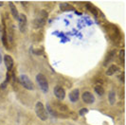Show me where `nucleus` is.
Returning a JSON list of instances; mask_svg holds the SVG:
<instances>
[{"label":"nucleus","mask_w":126,"mask_h":125,"mask_svg":"<svg viewBox=\"0 0 126 125\" xmlns=\"http://www.w3.org/2000/svg\"><path fill=\"white\" fill-rule=\"evenodd\" d=\"M4 62H5V65H6L8 71H10L11 69L13 68V59L12 56H10V55H5V56H4Z\"/></svg>","instance_id":"obj_9"},{"label":"nucleus","mask_w":126,"mask_h":125,"mask_svg":"<svg viewBox=\"0 0 126 125\" xmlns=\"http://www.w3.org/2000/svg\"><path fill=\"white\" fill-rule=\"evenodd\" d=\"M120 60H121V62H123L124 61V50H120Z\"/></svg>","instance_id":"obj_17"},{"label":"nucleus","mask_w":126,"mask_h":125,"mask_svg":"<svg viewBox=\"0 0 126 125\" xmlns=\"http://www.w3.org/2000/svg\"><path fill=\"white\" fill-rule=\"evenodd\" d=\"M114 55H115V51H110V52L108 53V55L106 56V61H105V62H104V64H106L110 60H112Z\"/></svg>","instance_id":"obj_15"},{"label":"nucleus","mask_w":126,"mask_h":125,"mask_svg":"<svg viewBox=\"0 0 126 125\" xmlns=\"http://www.w3.org/2000/svg\"><path fill=\"white\" fill-rule=\"evenodd\" d=\"M82 100H83L85 103H87V104L93 103L95 100V98H94V96H93V94L91 93V92H88V91H85V92L82 93Z\"/></svg>","instance_id":"obj_7"},{"label":"nucleus","mask_w":126,"mask_h":125,"mask_svg":"<svg viewBox=\"0 0 126 125\" xmlns=\"http://www.w3.org/2000/svg\"><path fill=\"white\" fill-rule=\"evenodd\" d=\"M19 82L20 84L24 88L28 89V90H33L34 89V84L32 81V80L28 77L27 75H20L19 77Z\"/></svg>","instance_id":"obj_2"},{"label":"nucleus","mask_w":126,"mask_h":125,"mask_svg":"<svg viewBox=\"0 0 126 125\" xmlns=\"http://www.w3.org/2000/svg\"><path fill=\"white\" fill-rule=\"evenodd\" d=\"M35 112L36 115L41 120H47V113L45 109L44 104L41 101H38L35 105Z\"/></svg>","instance_id":"obj_1"},{"label":"nucleus","mask_w":126,"mask_h":125,"mask_svg":"<svg viewBox=\"0 0 126 125\" xmlns=\"http://www.w3.org/2000/svg\"><path fill=\"white\" fill-rule=\"evenodd\" d=\"M3 6V2H0V7Z\"/></svg>","instance_id":"obj_19"},{"label":"nucleus","mask_w":126,"mask_h":125,"mask_svg":"<svg viewBox=\"0 0 126 125\" xmlns=\"http://www.w3.org/2000/svg\"><path fill=\"white\" fill-rule=\"evenodd\" d=\"M18 21H19V30H20V31L21 32H25L26 28H27V17H26L25 14H23V13L19 14Z\"/></svg>","instance_id":"obj_6"},{"label":"nucleus","mask_w":126,"mask_h":125,"mask_svg":"<svg viewBox=\"0 0 126 125\" xmlns=\"http://www.w3.org/2000/svg\"><path fill=\"white\" fill-rule=\"evenodd\" d=\"M94 90L99 96H102L104 94V89H103V87L101 85H96L94 87Z\"/></svg>","instance_id":"obj_13"},{"label":"nucleus","mask_w":126,"mask_h":125,"mask_svg":"<svg viewBox=\"0 0 126 125\" xmlns=\"http://www.w3.org/2000/svg\"><path fill=\"white\" fill-rule=\"evenodd\" d=\"M60 9H61L62 11H71V10H73V8L70 6V5H68V4H64V3H63V4L60 5Z\"/></svg>","instance_id":"obj_14"},{"label":"nucleus","mask_w":126,"mask_h":125,"mask_svg":"<svg viewBox=\"0 0 126 125\" xmlns=\"http://www.w3.org/2000/svg\"><path fill=\"white\" fill-rule=\"evenodd\" d=\"M120 80H121V82H124V73H123V72L121 73V76H120Z\"/></svg>","instance_id":"obj_18"},{"label":"nucleus","mask_w":126,"mask_h":125,"mask_svg":"<svg viewBox=\"0 0 126 125\" xmlns=\"http://www.w3.org/2000/svg\"><path fill=\"white\" fill-rule=\"evenodd\" d=\"M86 113H88V110H87L86 108H82V109H81V110L79 111V115H80V116H84Z\"/></svg>","instance_id":"obj_16"},{"label":"nucleus","mask_w":126,"mask_h":125,"mask_svg":"<svg viewBox=\"0 0 126 125\" xmlns=\"http://www.w3.org/2000/svg\"><path fill=\"white\" fill-rule=\"evenodd\" d=\"M80 99V91L79 89H74L69 93V100L71 102H77Z\"/></svg>","instance_id":"obj_8"},{"label":"nucleus","mask_w":126,"mask_h":125,"mask_svg":"<svg viewBox=\"0 0 126 125\" xmlns=\"http://www.w3.org/2000/svg\"><path fill=\"white\" fill-rule=\"evenodd\" d=\"M108 100H109V102H110L111 105L115 104V102H116V93H115V91H110L109 96H108Z\"/></svg>","instance_id":"obj_12"},{"label":"nucleus","mask_w":126,"mask_h":125,"mask_svg":"<svg viewBox=\"0 0 126 125\" xmlns=\"http://www.w3.org/2000/svg\"><path fill=\"white\" fill-rule=\"evenodd\" d=\"M118 71H120V68L116 65V64H112V65H110L108 69L106 70V72H105V74L107 76H112L114 75L116 72H118Z\"/></svg>","instance_id":"obj_11"},{"label":"nucleus","mask_w":126,"mask_h":125,"mask_svg":"<svg viewBox=\"0 0 126 125\" xmlns=\"http://www.w3.org/2000/svg\"><path fill=\"white\" fill-rule=\"evenodd\" d=\"M36 81H37L40 88L42 89V91L45 92V93H47L48 91V82H47V80L45 77V75H43V74H38L36 76Z\"/></svg>","instance_id":"obj_3"},{"label":"nucleus","mask_w":126,"mask_h":125,"mask_svg":"<svg viewBox=\"0 0 126 125\" xmlns=\"http://www.w3.org/2000/svg\"><path fill=\"white\" fill-rule=\"evenodd\" d=\"M47 13L45 12V11H42L41 12V16L38 17L37 19H35L33 21V27L35 28H42L44 27L45 24H46V20H47Z\"/></svg>","instance_id":"obj_4"},{"label":"nucleus","mask_w":126,"mask_h":125,"mask_svg":"<svg viewBox=\"0 0 126 125\" xmlns=\"http://www.w3.org/2000/svg\"><path fill=\"white\" fill-rule=\"evenodd\" d=\"M9 5H10L11 13H12V15L13 16V18H14V19H18L19 13H18V11H17V9H16V7H15V5L13 4V2H9Z\"/></svg>","instance_id":"obj_10"},{"label":"nucleus","mask_w":126,"mask_h":125,"mask_svg":"<svg viewBox=\"0 0 126 125\" xmlns=\"http://www.w3.org/2000/svg\"><path fill=\"white\" fill-rule=\"evenodd\" d=\"M54 95L58 100H63L65 98V90L60 85H56L54 87Z\"/></svg>","instance_id":"obj_5"}]
</instances>
